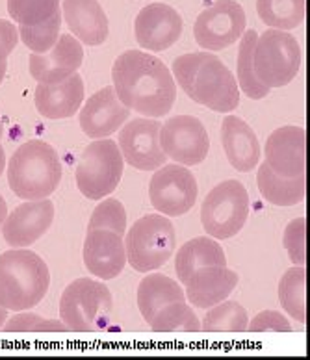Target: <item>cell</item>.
Returning <instances> with one entry per match:
<instances>
[{"instance_id": "7a4b0ae2", "label": "cell", "mask_w": 310, "mask_h": 360, "mask_svg": "<svg viewBox=\"0 0 310 360\" xmlns=\"http://www.w3.org/2000/svg\"><path fill=\"white\" fill-rule=\"evenodd\" d=\"M173 77L191 101L217 113L238 108L240 88L233 71L210 52H190L173 62Z\"/></svg>"}, {"instance_id": "60d3db41", "label": "cell", "mask_w": 310, "mask_h": 360, "mask_svg": "<svg viewBox=\"0 0 310 360\" xmlns=\"http://www.w3.org/2000/svg\"><path fill=\"white\" fill-rule=\"evenodd\" d=\"M6 167V153H4V147L0 143V175H2V171Z\"/></svg>"}, {"instance_id": "1f68e13d", "label": "cell", "mask_w": 310, "mask_h": 360, "mask_svg": "<svg viewBox=\"0 0 310 360\" xmlns=\"http://www.w3.org/2000/svg\"><path fill=\"white\" fill-rule=\"evenodd\" d=\"M60 28H62V10H58L51 19L45 22L34 26H22L19 25L17 32L32 52L36 54H45L56 45L58 37H60Z\"/></svg>"}, {"instance_id": "d4e9b609", "label": "cell", "mask_w": 310, "mask_h": 360, "mask_svg": "<svg viewBox=\"0 0 310 360\" xmlns=\"http://www.w3.org/2000/svg\"><path fill=\"white\" fill-rule=\"evenodd\" d=\"M175 301H186V295L179 284L162 273L147 275L138 286V309L147 323L153 321L158 310Z\"/></svg>"}, {"instance_id": "277c9868", "label": "cell", "mask_w": 310, "mask_h": 360, "mask_svg": "<svg viewBox=\"0 0 310 360\" xmlns=\"http://www.w3.org/2000/svg\"><path fill=\"white\" fill-rule=\"evenodd\" d=\"M51 286V271L39 255L11 249L0 255V304L11 312L41 303Z\"/></svg>"}, {"instance_id": "f35d334b", "label": "cell", "mask_w": 310, "mask_h": 360, "mask_svg": "<svg viewBox=\"0 0 310 360\" xmlns=\"http://www.w3.org/2000/svg\"><path fill=\"white\" fill-rule=\"evenodd\" d=\"M6 216H8V205H6L4 197L0 195V226H2V223H4Z\"/></svg>"}, {"instance_id": "ba28073f", "label": "cell", "mask_w": 310, "mask_h": 360, "mask_svg": "<svg viewBox=\"0 0 310 360\" xmlns=\"http://www.w3.org/2000/svg\"><path fill=\"white\" fill-rule=\"evenodd\" d=\"M124 160L112 139H95L84 149L77 165V188L84 197L101 201L120 186Z\"/></svg>"}, {"instance_id": "3957f363", "label": "cell", "mask_w": 310, "mask_h": 360, "mask_svg": "<svg viewBox=\"0 0 310 360\" xmlns=\"http://www.w3.org/2000/svg\"><path fill=\"white\" fill-rule=\"evenodd\" d=\"M62 182V162L56 149L30 139L13 153L8 164V186L22 201L47 199Z\"/></svg>"}, {"instance_id": "d590c367", "label": "cell", "mask_w": 310, "mask_h": 360, "mask_svg": "<svg viewBox=\"0 0 310 360\" xmlns=\"http://www.w3.org/2000/svg\"><path fill=\"white\" fill-rule=\"evenodd\" d=\"M283 245H285L288 258L295 266H305L306 264V221L305 217H297L290 221L285 229L283 236Z\"/></svg>"}, {"instance_id": "4dcf8cb0", "label": "cell", "mask_w": 310, "mask_h": 360, "mask_svg": "<svg viewBox=\"0 0 310 360\" xmlns=\"http://www.w3.org/2000/svg\"><path fill=\"white\" fill-rule=\"evenodd\" d=\"M149 325L155 333H201V321L186 301L166 304Z\"/></svg>"}, {"instance_id": "b9f144b4", "label": "cell", "mask_w": 310, "mask_h": 360, "mask_svg": "<svg viewBox=\"0 0 310 360\" xmlns=\"http://www.w3.org/2000/svg\"><path fill=\"white\" fill-rule=\"evenodd\" d=\"M6 71H8V60H6V62H0V84L4 80Z\"/></svg>"}, {"instance_id": "484cf974", "label": "cell", "mask_w": 310, "mask_h": 360, "mask_svg": "<svg viewBox=\"0 0 310 360\" xmlns=\"http://www.w3.org/2000/svg\"><path fill=\"white\" fill-rule=\"evenodd\" d=\"M257 186L264 199L275 206H294L303 201L306 193L305 175L286 179V176L277 175L266 162L259 167Z\"/></svg>"}, {"instance_id": "6da1fadb", "label": "cell", "mask_w": 310, "mask_h": 360, "mask_svg": "<svg viewBox=\"0 0 310 360\" xmlns=\"http://www.w3.org/2000/svg\"><path fill=\"white\" fill-rule=\"evenodd\" d=\"M112 78L117 98L143 117H164L176 101L175 80L166 63L143 51L120 54L112 68Z\"/></svg>"}, {"instance_id": "4316f807", "label": "cell", "mask_w": 310, "mask_h": 360, "mask_svg": "<svg viewBox=\"0 0 310 360\" xmlns=\"http://www.w3.org/2000/svg\"><path fill=\"white\" fill-rule=\"evenodd\" d=\"M279 301L297 323L306 321V271L305 266H295L283 275L279 283Z\"/></svg>"}, {"instance_id": "cb8c5ba5", "label": "cell", "mask_w": 310, "mask_h": 360, "mask_svg": "<svg viewBox=\"0 0 310 360\" xmlns=\"http://www.w3.org/2000/svg\"><path fill=\"white\" fill-rule=\"evenodd\" d=\"M208 266H219V268L227 266L225 251L214 238H193L176 252L175 268L176 277L181 283L186 284L191 273L201 268H208Z\"/></svg>"}, {"instance_id": "9c48e42d", "label": "cell", "mask_w": 310, "mask_h": 360, "mask_svg": "<svg viewBox=\"0 0 310 360\" xmlns=\"http://www.w3.org/2000/svg\"><path fill=\"white\" fill-rule=\"evenodd\" d=\"M249 193L238 180L214 186L201 208V223L210 238L228 240L247 223Z\"/></svg>"}, {"instance_id": "7bdbcfd3", "label": "cell", "mask_w": 310, "mask_h": 360, "mask_svg": "<svg viewBox=\"0 0 310 360\" xmlns=\"http://www.w3.org/2000/svg\"><path fill=\"white\" fill-rule=\"evenodd\" d=\"M2 132H4V124H2V119H0V136H2Z\"/></svg>"}, {"instance_id": "e575fe53", "label": "cell", "mask_w": 310, "mask_h": 360, "mask_svg": "<svg viewBox=\"0 0 310 360\" xmlns=\"http://www.w3.org/2000/svg\"><path fill=\"white\" fill-rule=\"evenodd\" d=\"M2 330L6 333H69L67 325L62 319H45L32 312H19L13 318L6 319Z\"/></svg>"}, {"instance_id": "52a82bcc", "label": "cell", "mask_w": 310, "mask_h": 360, "mask_svg": "<svg viewBox=\"0 0 310 360\" xmlns=\"http://www.w3.org/2000/svg\"><path fill=\"white\" fill-rule=\"evenodd\" d=\"M301 68V46L290 32L266 30L257 37L253 69L260 82L269 89L283 88L297 77Z\"/></svg>"}, {"instance_id": "5b68a950", "label": "cell", "mask_w": 310, "mask_h": 360, "mask_svg": "<svg viewBox=\"0 0 310 360\" xmlns=\"http://www.w3.org/2000/svg\"><path fill=\"white\" fill-rule=\"evenodd\" d=\"M123 238L127 262L140 273L162 268L173 257L176 245L175 226L160 214L140 217Z\"/></svg>"}, {"instance_id": "603a6c76", "label": "cell", "mask_w": 310, "mask_h": 360, "mask_svg": "<svg viewBox=\"0 0 310 360\" xmlns=\"http://www.w3.org/2000/svg\"><path fill=\"white\" fill-rule=\"evenodd\" d=\"M221 145L228 164L240 173L253 171L260 162V143L254 130L242 117L227 115L221 124Z\"/></svg>"}, {"instance_id": "d6986e66", "label": "cell", "mask_w": 310, "mask_h": 360, "mask_svg": "<svg viewBox=\"0 0 310 360\" xmlns=\"http://www.w3.org/2000/svg\"><path fill=\"white\" fill-rule=\"evenodd\" d=\"M82 257L91 275L103 281H112L121 275L127 266L123 236L112 231H104V229L88 231Z\"/></svg>"}, {"instance_id": "74e56055", "label": "cell", "mask_w": 310, "mask_h": 360, "mask_svg": "<svg viewBox=\"0 0 310 360\" xmlns=\"http://www.w3.org/2000/svg\"><path fill=\"white\" fill-rule=\"evenodd\" d=\"M19 41V32L10 21L0 19V62H6L11 52L15 51Z\"/></svg>"}, {"instance_id": "f546056e", "label": "cell", "mask_w": 310, "mask_h": 360, "mask_svg": "<svg viewBox=\"0 0 310 360\" xmlns=\"http://www.w3.org/2000/svg\"><path fill=\"white\" fill-rule=\"evenodd\" d=\"M249 325L247 310L236 301H221L208 309L202 319L205 333H245Z\"/></svg>"}, {"instance_id": "e0dca14e", "label": "cell", "mask_w": 310, "mask_h": 360, "mask_svg": "<svg viewBox=\"0 0 310 360\" xmlns=\"http://www.w3.org/2000/svg\"><path fill=\"white\" fill-rule=\"evenodd\" d=\"M129 117L130 110L117 98L114 86H106L86 101L78 123L88 138L103 139L117 132Z\"/></svg>"}, {"instance_id": "836d02e7", "label": "cell", "mask_w": 310, "mask_h": 360, "mask_svg": "<svg viewBox=\"0 0 310 360\" xmlns=\"http://www.w3.org/2000/svg\"><path fill=\"white\" fill-rule=\"evenodd\" d=\"M95 229H104V231H112L120 236H124V232H127V210L121 205V201L104 199L103 202H98L88 223V231H95Z\"/></svg>"}, {"instance_id": "83f0119b", "label": "cell", "mask_w": 310, "mask_h": 360, "mask_svg": "<svg viewBox=\"0 0 310 360\" xmlns=\"http://www.w3.org/2000/svg\"><path fill=\"white\" fill-rule=\"evenodd\" d=\"M257 13L275 30H294L305 19V0H257Z\"/></svg>"}, {"instance_id": "2e32d148", "label": "cell", "mask_w": 310, "mask_h": 360, "mask_svg": "<svg viewBox=\"0 0 310 360\" xmlns=\"http://www.w3.org/2000/svg\"><path fill=\"white\" fill-rule=\"evenodd\" d=\"M82 62L84 49L80 41L71 34H62L49 52H32L28 58V71L37 84H58L75 75Z\"/></svg>"}, {"instance_id": "8fae6325", "label": "cell", "mask_w": 310, "mask_h": 360, "mask_svg": "<svg viewBox=\"0 0 310 360\" xmlns=\"http://www.w3.org/2000/svg\"><path fill=\"white\" fill-rule=\"evenodd\" d=\"M247 19L236 0H217L202 10L193 25L197 45L207 51H223L242 37Z\"/></svg>"}, {"instance_id": "7402d4cb", "label": "cell", "mask_w": 310, "mask_h": 360, "mask_svg": "<svg viewBox=\"0 0 310 360\" xmlns=\"http://www.w3.org/2000/svg\"><path fill=\"white\" fill-rule=\"evenodd\" d=\"M62 17L84 45H103L108 37V17L98 0H62Z\"/></svg>"}, {"instance_id": "44dd1931", "label": "cell", "mask_w": 310, "mask_h": 360, "mask_svg": "<svg viewBox=\"0 0 310 360\" xmlns=\"http://www.w3.org/2000/svg\"><path fill=\"white\" fill-rule=\"evenodd\" d=\"M84 80L80 75H71L58 84H37L34 91L36 110L45 119H67L78 112L84 103Z\"/></svg>"}, {"instance_id": "5bb4252c", "label": "cell", "mask_w": 310, "mask_h": 360, "mask_svg": "<svg viewBox=\"0 0 310 360\" xmlns=\"http://www.w3.org/2000/svg\"><path fill=\"white\" fill-rule=\"evenodd\" d=\"M54 202L49 199L25 201L2 223V238L11 249H26L36 243L54 221Z\"/></svg>"}, {"instance_id": "d6a6232c", "label": "cell", "mask_w": 310, "mask_h": 360, "mask_svg": "<svg viewBox=\"0 0 310 360\" xmlns=\"http://www.w3.org/2000/svg\"><path fill=\"white\" fill-rule=\"evenodd\" d=\"M62 0H8V13L22 26L45 22L60 10Z\"/></svg>"}, {"instance_id": "f1b7e54d", "label": "cell", "mask_w": 310, "mask_h": 360, "mask_svg": "<svg viewBox=\"0 0 310 360\" xmlns=\"http://www.w3.org/2000/svg\"><path fill=\"white\" fill-rule=\"evenodd\" d=\"M257 37H259V34L254 30H243L242 37H240L238 68H236V82H238V88L249 98H253V101H260V98L269 95V88H266L260 82L253 69V51Z\"/></svg>"}, {"instance_id": "8d00e7d4", "label": "cell", "mask_w": 310, "mask_h": 360, "mask_svg": "<svg viewBox=\"0 0 310 360\" xmlns=\"http://www.w3.org/2000/svg\"><path fill=\"white\" fill-rule=\"evenodd\" d=\"M247 330L251 333H290L292 327L283 314L275 312V310H266L249 321Z\"/></svg>"}, {"instance_id": "4fadbf2b", "label": "cell", "mask_w": 310, "mask_h": 360, "mask_svg": "<svg viewBox=\"0 0 310 360\" xmlns=\"http://www.w3.org/2000/svg\"><path fill=\"white\" fill-rule=\"evenodd\" d=\"M160 127L156 119H132L120 132L123 160L134 169L155 171L166 164L167 156L160 147Z\"/></svg>"}, {"instance_id": "ffe728a7", "label": "cell", "mask_w": 310, "mask_h": 360, "mask_svg": "<svg viewBox=\"0 0 310 360\" xmlns=\"http://www.w3.org/2000/svg\"><path fill=\"white\" fill-rule=\"evenodd\" d=\"M184 286H186L184 295L188 301L195 309L208 310L233 293V290L238 286V273L227 269V266L225 268L208 266L191 273Z\"/></svg>"}, {"instance_id": "ab89813d", "label": "cell", "mask_w": 310, "mask_h": 360, "mask_svg": "<svg viewBox=\"0 0 310 360\" xmlns=\"http://www.w3.org/2000/svg\"><path fill=\"white\" fill-rule=\"evenodd\" d=\"M8 312H10V310L4 309V307L0 304V330H2V327H4V323H6V319H8Z\"/></svg>"}, {"instance_id": "9a60e30c", "label": "cell", "mask_w": 310, "mask_h": 360, "mask_svg": "<svg viewBox=\"0 0 310 360\" xmlns=\"http://www.w3.org/2000/svg\"><path fill=\"white\" fill-rule=\"evenodd\" d=\"M134 34L136 41L147 51H167L181 37L182 17L173 6L153 2L136 17Z\"/></svg>"}, {"instance_id": "ac0fdd59", "label": "cell", "mask_w": 310, "mask_h": 360, "mask_svg": "<svg viewBox=\"0 0 310 360\" xmlns=\"http://www.w3.org/2000/svg\"><path fill=\"white\" fill-rule=\"evenodd\" d=\"M306 136L301 127H280L269 134L264 155L266 164L280 176L294 179L305 175L306 171Z\"/></svg>"}, {"instance_id": "7c38bea8", "label": "cell", "mask_w": 310, "mask_h": 360, "mask_svg": "<svg viewBox=\"0 0 310 360\" xmlns=\"http://www.w3.org/2000/svg\"><path fill=\"white\" fill-rule=\"evenodd\" d=\"M160 147L173 162L190 167L205 162L210 150V138L197 117L175 115L160 127Z\"/></svg>"}, {"instance_id": "8992f818", "label": "cell", "mask_w": 310, "mask_h": 360, "mask_svg": "<svg viewBox=\"0 0 310 360\" xmlns=\"http://www.w3.org/2000/svg\"><path fill=\"white\" fill-rule=\"evenodd\" d=\"M114 297L103 283L93 278H77L65 286L60 299V316L72 333L104 329L112 318Z\"/></svg>"}, {"instance_id": "30bf717a", "label": "cell", "mask_w": 310, "mask_h": 360, "mask_svg": "<svg viewBox=\"0 0 310 360\" xmlns=\"http://www.w3.org/2000/svg\"><path fill=\"white\" fill-rule=\"evenodd\" d=\"M197 193V180L186 165H164L150 179V205L164 216L179 217L188 214L195 205Z\"/></svg>"}]
</instances>
